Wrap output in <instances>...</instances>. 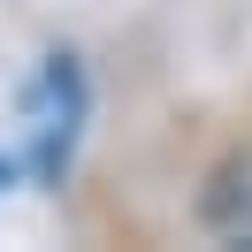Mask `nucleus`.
Here are the masks:
<instances>
[{"instance_id": "nucleus-1", "label": "nucleus", "mask_w": 252, "mask_h": 252, "mask_svg": "<svg viewBox=\"0 0 252 252\" xmlns=\"http://www.w3.org/2000/svg\"><path fill=\"white\" fill-rule=\"evenodd\" d=\"M84 69L77 54H46L31 77V92H23V168H31V184H62L69 153H77V130H84Z\"/></svg>"}]
</instances>
